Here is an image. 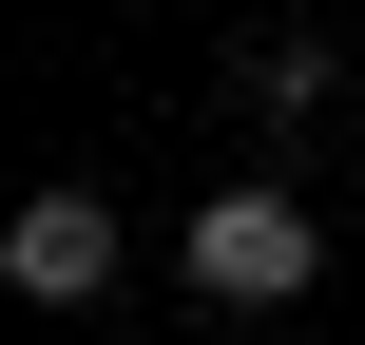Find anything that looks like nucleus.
Returning <instances> with one entry per match:
<instances>
[{
    "label": "nucleus",
    "mask_w": 365,
    "mask_h": 345,
    "mask_svg": "<svg viewBox=\"0 0 365 345\" xmlns=\"http://www.w3.org/2000/svg\"><path fill=\"white\" fill-rule=\"evenodd\" d=\"M308 269H327V230H308L289 173H231V192H192V230H173V288H192V307H308Z\"/></svg>",
    "instance_id": "f257e3e1"
},
{
    "label": "nucleus",
    "mask_w": 365,
    "mask_h": 345,
    "mask_svg": "<svg viewBox=\"0 0 365 345\" xmlns=\"http://www.w3.org/2000/svg\"><path fill=\"white\" fill-rule=\"evenodd\" d=\"M115 269H135V250H115V211H96V192H77V173H58V192H19V211H0V288H19V307H96V288H115Z\"/></svg>",
    "instance_id": "f03ea898"
},
{
    "label": "nucleus",
    "mask_w": 365,
    "mask_h": 345,
    "mask_svg": "<svg viewBox=\"0 0 365 345\" xmlns=\"http://www.w3.org/2000/svg\"><path fill=\"white\" fill-rule=\"evenodd\" d=\"M327 96H346V58H327V38H250V58H231V115H250V134H308Z\"/></svg>",
    "instance_id": "7ed1b4c3"
}]
</instances>
